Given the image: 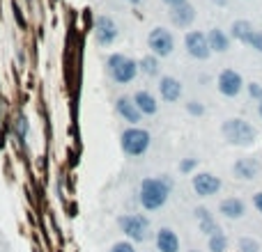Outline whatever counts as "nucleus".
<instances>
[{"label": "nucleus", "instance_id": "1", "mask_svg": "<svg viewBox=\"0 0 262 252\" xmlns=\"http://www.w3.org/2000/svg\"><path fill=\"white\" fill-rule=\"evenodd\" d=\"M168 195H170V184L166 179H159V177L143 179V184H141V204H143V209H148V211L161 209V206L168 202Z\"/></svg>", "mask_w": 262, "mask_h": 252}, {"label": "nucleus", "instance_id": "2", "mask_svg": "<svg viewBox=\"0 0 262 252\" xmlns=\"http://www.w3.org/2000/svg\"><path fill=\"white\" fill-rule=\"evenodd\" d=\"M223 131V138L228 140L230 145H237V147H249L256 142V128L249 124V122L239 120V117H232V120H225L221 126Z\"/></svg>", "mask_w": 262, "mask_h": 252}, {"label": "nucleus", "instance_id": "3", "mask_svg": "<svg viewBox=\"0 0 262 252\" xmlns=\"http://www.w3.org/2000/svg\"><path fill=\"white\" fill-rule=\"evenodd\" d=\"M106 66H108L111 78H113L117 85H127V83H131V80L138 76V71H141L138 62H134L131 58H127V55H122V53L111 55L108 62H106Z\"/></svg>", "mask_w": 262, "mask_h": 252}, {"label": "nucleus", "instance_id": "4", "mask_svg": "<svg viewBox=\"0 0 262 252\" xmlns=\"http://www.w3.org/2000/svg\"><path fill=\"white\" fill-rule=\"evenodd\" d=\"M122 152L127 156H143L150 149V133L145 128L131 126L122 133Z\"/></svg>", "mask_w": 262, "mask_h": 252}, {"label": "nucleus", "instance_id": "5", "mask_svg": "<svg viewBox=\"0 0 262 252\" xmlns=\"http://www.w3.org/2000/svg\"><path fill=\"white\" fill-rule=\"evenodd\" d=\"M120 227L131 241H148L150 239V220L145 218V216H138V213L124 216V218H120Z\"/></svg>", "mask_w": 262, "mask_h": 252}, {"label": "nucleus", "instance_id": "6", "mask_svg": "<svg viewBox=\"0 0 262 252\" xmlns=\"http://www.w3.org/2000/svg\"><path fill=\"white\" fill-rule=\"evenodd\" d=\"M148 46L152 48V55H156V58H168V55L173 53V48H175V39H173V34H170L168 30L154 28L148 37Z\"/></svg>", "mask_w": 262, "mask_h": 252}, {"label": "nucleus", "instance_id": "7", "mask_svg": "<svg viewBox=\"0 0 262 252\" xmlns=\"http://www.w3.org/2000/svg\"><path fill=\"white\" fill-rule=\"evenodd\" d=\"M184 46H187V53L191 58H195V60H207L212 55V46H209L207 34L198 32V30H193V32H188L184 37Z\"/></svg>", "mask_w": 262, "mask_h": 252}, {"label": "nucleus", "instance_id": "8", "mask_svg": "<svg viewBox=\"0 0 262 252\" xmlns=\"http://www.w3.org/2000/svg\"><path fill=\"white\" fill-rule=\"evenodd\" d=\"M216 85H219V92H221L223 96H230V99H232V96H237V94L242 92L244 80L235 69H223V71L219 73Z\"/></svg>", "mask_w": 262, "mask_h": 252}, {"label": "nucleus", "instance_id": "9", "mask_svg": "<svg viewBox=\"0 0 262 252\" xmlns=\"http://www.w3.org/2000/svg\"><path fill=\"white\" fill-rule=\"evenodd\" d=\"M94 37H97V44L99 46H111L117 37V26L111 16H97L94 21Z\"/></svg>", "mask_w": 262, "mask_h": 252}, {"label": "nucleus", "instance_id": "10", "mask_svg": "<svg viewBox=\"0 0 262 252\" xmlns=\"http://www.w3.org/2000/svg\"><path fill=\"white\" fill-rule=\"evenodd\" d=\"M191 186H193V190L200 197H212V195H216V192L221 190V179L209 172H200V174H193Z\"/></svg>", "mask_w": 262, "mask_h": 252}, {"label": "nucleus", "instance_id": "11", "mask_svg": "<svg viewBox=\"0 0 262 252\" xmlns=\"http://www.w3.org/2000/svg\"><path fill=\"white\" fill-rule=\"evenodd\" d=\"M159 92H161V99L166 103H175L180 101L182 96V83L173 76H161V83H159Z\"/></svg>", "mask_w": 262, "mask_h": 252}, {"label": "nucleus", "instance_id": "12", "mask_svg": "<svg viewBox=\"0 0 262 252\" xmlns=\"http://www.w3.org/2000/svg\"><path fill=\"white\" fill-rule=\"evenodd\" d=\"M115 108H117L120 117H124V122H129V124H138V122L143 120V113L138 110V106L134 103V99L120 96V99H117V103H115Z\"/></svg>", "mask_w": 262, "mask_h": 252}, {"label": "nucleus", "instance_id": "13", "mask_svg": "<svg viewBox=\"0 0 262 252\" xmlns=\"http://www.w3.org/2000/svg\"><path fill=\"white\" fill-rule=\"evenodd\" d=\"M232 172H235L237 179H246V181L256 179L258 172H260V163L253 158H239L235 165H232Z\"/></svg>", "mask_w": 262, "mask_h": 252}, {"label": "nucleus", "instance_id": "14", "mask_svg": "<svg viewBox=\"0 0 262 252\" xmlns=\"http://www.w3.org/2000/svg\"><path fill=\"white\" fill-rule=\"evenodd\" d=\"M156 248L161 252H180V239H177V234L168 227H163L156 232Z\"/></svg>", "mask_w": 262, "mask_h": 252}, {"label": "nucleus", "instance_id": "15", "mask_svg": "<svg viewBox=\"0 0 262 252\" xmlns=\"http://www.w3.org/2000/svg\"><path fill=\"white\" fill-rule=\"evenodd\" d=\"M193 19H195V9L188 5V2H184V5H180V7H173V12H170V21L180 28L191 26Z\"/></svg>", "mask_w": 262, "mask_h": 252}, {"label": "nucleus", "instance_id": "16", "mask_svg": "<svg viewBox=\"0 0 262 252\" xmlns=\"http://www.w3.org/2000/svg\"><path fill=\"white\" fill-rule=\"evenodd\" d=\"M134 103L138 106V110H141L143 115H156V110H159V103H156V99L148 90H138V92L134 94Z\"/></svg>", "mask_w": 262, "mask_h": 252}, {"label": "nucleus", "instance_id": "17", "mask_svg": "<svg viewBox=\"0 0 262 252\" xmlns=\"http://www.w3.org/2000/svg\"><path fill=\"white\" fill-rule=\"evenodd\" d=\"M219 211H221L225 218L237 220V218H242L244 213H246V206H244V202L239 197H228V199H223V202H221Z\"/></svg>", "mask_w": 262, "mask_h": 252}, {"label": "nucleus", "instance_id": "18", "mask_svg": "<svg viewBox=\"0 0 262 252\" xmlns=\"http://www.w3.org/2000/svg\"><path fill=\"white\" fill-rule=\"evenodd\" d=\"M207 39H209V46H212V51H216V53H225V51L230 48V39L225 37V32H223V30H219V28L209 30Z\"/></svg>", "mask_w": 262, "mask_h": 252}, {"label": "nucleus", "instance_id": "19", "mask_svg": "<svg viewBox=\"0 0 262 252\" xmlns=\"http://www.w3.org/2000/svg\"><path fill=\"white\" fill-rule=\"evenodd\" d=\"M138 66H141V71L145 73V76H156V73H159V58H156V55H148V58H143V60L138 62Z\"/></svg>", "mask_w": 262, "mask_h": 252}, {"label": "nucleus", "instance_id": "20", "mask_svg": "<svg viewBox=\"0 0 262 252\" xmlns=\"http://www.w3.org/2000/svg\"><path fill=\"white\" fill-rule=\"evenodd\" d=\"M253 32V26H251L249 21H235L232 23V37L239 41H246V37Z\"/></svg>", "mask_w": 262, "mask_h": 252}, {"label": "nucleus", "instance_id": "21", "mask_svg": "<svg viewBox=\"0 0 262 252\" xmlns=\"http://www.w3.org/2000/svg\"><path fill=\"white\" fill-rule=\"evenodd\" d=\"M228 248V239L223 232H216L214 236H209V250L212 252H225Z\"/></svg>", "mask_w": 262, "mask_h": 252}, {"label": "nucleus", "instance_id": "22", "mask_svg": "<svg viewBox=\"0 0 262 252\" xmlns=\"http://www.w3.org/2000/svg\"><path fill=\"white\" fill-rule=\"evenodd\" d=\"M244 44H249V46H253L256 51H262V32H258V30H253V32L246 37V41Z\"/></svg>", "mask_w": 262, "mask_h": 252}, {"label": "nucleus", "instance_id": "23", "mask_svg": "<svg viewBox=\"0 0 262 252\" xmlns=\"http://www.w3.org/2000/svg\"><path fill=\"white\" fill-rule=\"evenodd\" d=\"M239 250L242 252H260V246H258L253 239H242L239 241Z\"/></svg>", "mask_w": 262, "mask_h": 252}, {"label": "nucleus", "instance_id": "24", "mask_svg": "<svg viewBox=\"0 0 262 252\" xmlns=\"http://www.w3.org/2000/svg\"><path fill=\"white\" fill-rule=\"evenodd\" d=\"M111 252H136V250H134V243H129V241H120V243H115Z\"/></svg>", "mask_w": 262, "mask_h": 252}, {"label": "nucleus", "instance_id": "25", "mask_svg": "<svg viewBox=\"0 0 262 252\" xmlns=\"http://www.w3.org/2000/svg\"><path fill=\"white\" fill-rule=\"evenodd\" d=\"M26 131H28V120L26 117H19V120H16V133H19V138H26Z\"/></svg>", "mask_w": 262, "mask_h": 252}, {"label": "nucleus", "instance_id": "26", "mask_svg": "<svg viewBox=\"0 0 262 252\" xmlns=\"http://www.w3.org/2000/svg\"><path fill=\"white\" fill-rule=\"evenodd\" d=\"M187 110L191 115H202V113H205V108H202L198 101H188V103H187Z\"/></svg>", "mask_w": 262, "mask_h": 252}, {"label": "nucleus", "instance_id": "27", "mask_svg": "<svg viewBox=\"0 0 262 252\" xmlns=\"http://www.w3.org/2000/svg\"><path fill=\"white\" fill-rule=\"evenodd\" d=\"M195 165H198V160H195V158H187V160H182L180 170H182V172H191Z\"/></svg>", "mask_w": 262, "mask_h": 252}, {"label": "nucleus", "instance_id": "28", "mask_svg": "<svg viewBox=\"0 0 262 252\" xmlns=\"http://www.w3.org/2000/svg\"><path fill=\"white\" fill-rule=\"evenodd\" d=\"M249 94L253 96V99L260 101V99H262V87L258 85V83H251V85H249Z\"/></svg>", "mask_w": 262, "mask_h": 252}, {"label": "nucleus", "instance_id": "29", "mask_svg": "<svg viewBox=\"0 0 262 252\" xmlns=\"http://www.w3.org/2000/svg\"><path fill=\"white\" fill-rule=\"evenodd\" d=\"M253 204H256V209L262 213V192H256V195H253Z\"/></svg>", "mask_w": 262, "mask_h": 252}, {"label": "nucleus", "instance_id": "30", "mask_svg": "<svg viewBox=\"0 0 262 252\" xmlns=\"http://www.w3.org/2000/svg\"><path fill=\"white\" fill-rule=\"evenodd\" d=\"M166 5H170V7H180V5H184L187 0H163Z\"/></svg>", "mask_w": 262, "mask_h": 252}, {"label": "nucleus", "instance_id": "31", "mask_svg": "<svg viewBox=\"0 0 262 252\" xmlns=\"http://www.w3.org/2000/svg\"><path fill=\"white\" fill-rule=\"evenodd\" d=\"M258 113H260V117H262V99L258 101Z\"/></svg>", "mask_w": 262, "mask_h": 252}, {"label": "nucleus", "instance_id": "32", "mask_svg": "<svg viewBox=\"0 0 262 252\" xmlns=\"http://www.w3.org/2000/svg\"><path fill=\"white\" fill-rule=\"evenodd\" d=\"M129 2H131V5H138V2H141V0H129Z\"/></svg>", "mask_w": 262, "mask_h": 252}]
</instances>
